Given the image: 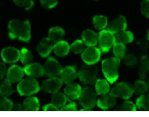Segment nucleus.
I'll list each match as a JSON object with an SVG mask.
<instances>
[{
    "mask_svg": "<svg viewBox=\"0 0 149 117\" xmlns=\"http://www.w3.org/2000/svg\"><path fill=\"white\" fill-rule=\"evenodd\" d=\"M117 111H135L137 110L136 106L133 102L127 101V102H123L121 105H120L118 108H116Z\"/></svg>",
    "mask_w": 149,
    "mask_h": 117,
    "instance_id": "473e14b6",
    "label": "nucleus"
},
{
    "mask_svg": "<svg viewBox=\"0 0 149 117\" xmlns=\"http://www.w3.org/2000/svg\"><path fill=\"white\" fill-rule=\"evenodd\" d=\"M116 38L114 34L108 30H102L98 36V42L100 48L103 53H107L110 48L114 45Z\"/></svg>",
    "mask_w": 149,
    "mask_h": 117,
    "instance_id": "423d86ee",
    "label": "nucleus"
},
{
    "mask_svg": "<svg viewBox=\"0 0 149 117\" xmlns=\"http://www.w3.org/2000/svg\"><path fill=\"white\" fill-rule=\"evenodd\" d=\"M81 92H82V89L81 86L77 84H72V83L68 84L64 89V94L67 100L70 101L79 99Z\"/></svg>",
    "mask_w": 149,
    "mask_h": 117,
    "instance_id": "4468645a",
    "label": "nucleus"
},
{
    "mask_svg": "<svg viewBox=\"0 0 149 117\" xmlns=\"http://www.w3.org/2000/svg\"><path fill=\"white\" fill-rule=\"evenodd\" d=\"M124 61H125V64L127 65H130V66H132V65H135L136 62V58L134 56H133L132 55H127L126 56L125 58H124Z\"/></svg>",
    "mask_w": 149,
    "mask_h": 117,
    "instance_id": "4c0bfd02",
    "label": "nucleus"
},
{
    "mask_svg": "<svg viewBox=\"0 0 149 117\" xmlns=\"http://www.w3.org/2000/svg\"><path fill=\"white\" fill-rule=\"evenodd\" d=\"M64 35V31L61 27L56 26L53 27L49 30L48 32V38L51 41L56 43L57 42H59L62 40L63 37Z\"/></svg>",
    "mask_w": 149,
    "mask_h": 117,
    "instance_id": "412c9836",
    "label": "nucleus"
},
{
    "mask_svg": "<svg viewBox=\"0 0 149 117\" xmlns=\"http://www.w3.org/2000/svg\"><path fill=\"white\" fill-rule=\"evenodd\" d=\"M133 88L127 83H119L117 84L112 89L111 93L116 97L121 99L127 100L132 97L133 94Z\"/></svg>",
    "mask_w": 149,
    "mask_h": 117,
    "instance_id": "0eeeda50",
    "label": "nucleus"
},
{
    "mask_svg": "<svg viewBox=\"0 0 149 117\" xmlns=\"http://www.w3.org/2000/svg\"><path fill=\"white\" fill-rule=\"evenodd\" d=\"M79 102L84 110L92 109L97 103V92L91 87H86L81 92Z\"/></svg>",
    "mask_w": 149,
    "mask_h": 117,
    "instance_id": "39448f33",
    "label": "nucleus"
},
{
    "mask_svg": "<svg viewBox=\"0 0 149 117\" xmlns=\"http://www.w3.org/2000/svg\"><path fill=\"white\" fill-rule=\"evenodd\" d=\"M98 68L93 65H83L78 72V77L84 84H94L97 80Z\"/></svg>",
    "mask_w": 149,
    "mask_h": 117,
    "instance_id": "7ed1b4c3",
    "label": "nucleus"
},
{
    "mask_svg": "<svg viewBox=\"0 0 149 117\" xmlns=\"http://www.w3.org/2000/svg\"><path fill=\"white\" fill-rule=\"evenodd\" d=\"M121 60L116 57L104 59L102 63V72L106 79L110 84H113L118 78V68Z\"/></svg>",
    "mask_w": 149,
    "mask_h": 117,
    "instance_id": "f03ea898",
    "label": "nucleus"
},
{
    "mask_svg": "<svg viewBox=\"0 0 149 117\" xmlns=\"http://www.w3.org/2000/svg\"><path fill=\"white\" fill-rule=\"evenodd\" d=\"M70 49L74 54H81L84 50V42L80 40H77L72 44L70 46Z\"/></svg>",
    "mask_w": 149,
    "mask_h": 117,
    "instance_id": "72a5a7b5",
    "label": "nucleus"
},
{
    "mask_svg": "<svg viewBox=\"0 0 149 117\" xmlns=\"http://www.w3.org/2000/svg\"><path fill=\"white\" fill-rule=\"evenodd\" d=\"M24 73L31 78H40L45 75L43 67L38 63H30L23 68Z\"/></svg>",
    "mask_w": 149,
    "mask_h": 117,
    "instance_id": "ddd939ff",
    "label": "nucleus"
},
{
    "mask_svg": "<svg viewBox=\"0 0 149 117\" xmlns=\"http://www.w3.org/2000/svg\"><path fill=\"white\" fill-rule=\"evenodd\" d=\"M55 43L53 41H51L49 38H44L38 45L37 47V51L40 55L42 57H47L50 54L51 51L54 49V47Z\"/></svg>",
    "mask_w": 149,
    "mask_h": 117,
    "instance_id": "f3484780",
    "label": "nucleus"
},
{
    "mask_svg": "<svg viewBox=\"0 0 149 117\" xmlns=\"http://www.w3.org/2000/svg\"><path fill=\"white\" fill-rule=\"evenodd\" d=\"M44 111H58V108H57L56 106L54 105L53 103L51 104H48V105H45L43 107Z\"/></svg>",
    "mask_w": 149,
    "mask_h": 117,
    "instance_id": "ea45409f",
    "label": "nucleus"
},
{
    "mask_svg": "<svg viewBox=\"0 0 149 117\" xmlns=\"http://www.w3.org/2000/svg\"><path fill=\"white\" fill-rule=\"evenodd\" d=\"M116 97L111 92L110 93L107 92V93L103 95L97 102V105L103 110L113 108L116 105Z\"/></svg>",
    "mask_w": 149,
    "mask_h": 117,
    "instance_id": "f8f14e48",
    "label": "nucleus"
},
{
    "mask_svg": "<svg viewBox=\"0 0 149 117\" xmlns=\"http://www.w3.org/2000/svg\"><path fill=\"white\" fill-rule=\"evenodd\" d=\"M24 109L26 111H38L40 109V102L37 98L29 97L25 99L23 103Z\"/></svg>",
    "mask_w": 149,
    "mask_h": 117,
    "instance_id": "4be33fe9",
    "label": "nucleus"
},
{
    "mask_svg": "<svg viewBox=\"0 0 149 117\" xmlns=\"http://www.w3.org/2000/svg\"><path fill=\"white\" fill-rule=\"evenodd\" d=\"M40 86L35 79L31 78H26L18 84L17 91L21 96H30L40 91Z\"/></svg>",
    "mask_w": 149,
    "mask_h": 117,
    "instance_id": "20e7f679",
    "label": "nucleus"
},
{
    "mask_svg": "<svg viewBox=\"0 0 149 117\" xmlns=\"http://www.w3.org/2000/svg\"><path fill=\"white\" fill-rule=\"evenodd\" d=\"M67 101V98L65 95L60 92H55L52 95L51 98V102L57 108H62L64 105H66V102Z\"/></svg>",
    "mask_w": 149,
    "mask_h": 117,
    "instance_id": "b1692460",
    "label": "nucleus"
},
{
    "mask_svg": "<svg viewBox=\"0 0 149 117\" xmlns=\"http://www.w3.org/2000/svg\"><path fill=\"white\" fill-rule=\"evenodd\" d=\"M70 46L69 45V44L63 40L56 42L54 47V53L58 56H64L67 55L70 51Z\"/></svg>",
    "mask_w": 149,
    "mask_h": 117,
    "instance_id": "aec40b11",
    "label": "nucleus"
},
{
    "mask_svg": "<svg viewBox=\"0 0 149 117\" xmlns=\"http://www.w3.org/2000/svg\"><path fill=\"white\" fill-rule=\"evenodd\" d=\"M13 92L11 83L8 79H5L0 83V96H10Z\"/></svg>",
    "mask_w": 149,
    "mask_h": 117,
    "instance_id": "a878e982",
    "label": "nucleus"
},
{
    "mask_svg": "<svg viewBox=\"0 0 149 117\" xmlns=\"http://www.w3.org/2000/svg\"><path fill=\"white\" fill-rule=\"evenodd\" d=\"M137 108L140 110L143 111H149V95H142L136 102Z\"/></svg>",
    "mask_w": 149,
    "mask_h": 117,
    "instance_id": "c756f323",
    "label": "nucleus"
},
{
    "mask_svg": "<svg viewBox=\"0 0 149 117\" xmlns=\"http://www.w3.org/2000/svg\"><path fill=\"white\" fill-rule=\"evenodd\" d=\"M13 103L12 101L7 98L6 97L0 98V111H9L12 110Z\"/></svg>",
    "mask_w": 149,
    "mask_h": 117,
    "instance_id": "2f4dec72",
    "label": "nucleus"
},
{
    "mask_svg": "<svg viewBox=\"0 0 149 117\" xmlns=\"http://www.w3.org/2000/svg\"><path fill=\"white\" fill-rule=\"evenodd\" d=\"M147 38L149 41V29H148V33H147Z\"/></svg>",
    "mask_w": 149,
    "mask_h": 117,
    "instance_id": "37998d69",
    "label": "nucleus"
},
{
    "mask_svg": "<svg viewBox=\"0 0 149 117\" xmlns=\"http://www.w3.org/2000/svg\"><path fill=\"white\" fill-rule=\"evenodd\" d=\"M7 72V68L5 64L0 62V79L3 78Z\"/></svg>",
    "mask_w": 149,
    "mask_h": 117,
    "instance_id": "a19ab883",
    "label": "nucleus"
},
{
    "mask_svg": "<svg viewBox=\"0 0 149 117\" xmlns=\"http://www.w3.org/2000/svg\"><path fill=\"white\" fill-rule=\"evenodd\" d=\"M24 71L22 68L17 65H12L7 72V79L10 83L19 82L22 80Z\"/></svg>",
    "mask_w": 149,
    "mask_h": 117,
    "instance_id": "dca6fc26",
    "label": "nucleus"
},
{
    "mask_svg": "<svg viewBox=\"0 0 149 117\" xmlns=\"http://www.w3.org/2000/svg\"><path fill=\"white\" fill-rule=\"evenodd\" d=\"M9 37L10 39H18L24 42H29L31 38V26L29 21H20L12 20L8 24Z\"/></svg>",
    "mask_w": 149,
    "mask_h": 117,
    "instance_id": "f257e3e1",
    "label": "nucleus"
},
{
    "mask_svg": "<svg viewBox=\"0 0 149 117\" xmlns=\"http://www.w3.org/2000/svg\"><path fill=\"white\" fill-rule=\"evenodd\" d=\"M22 109V106L20 104H13V105L12 110H13V111H21Z\"/></svg>",
    "mask_w": 149,
    "mask_h": 117,
    "instance_id": "79ce46f5",
    "label": "nucleus"
},
{
    "mask_svg": "<svg viewBox=\"0 0 149 117\" xmlns=\"http://www.w3.org/2000/svg\"><path fill=\"white\" fill-rule=\"evenodd\" d=\"M101 51L94 46H88L82 53V58L87 65H94L100 60Z\"/></svg>",
    "mask_w": 149,
    "mask_h": 117,
    "instance_id": "1a4fd4ad",
    "label": "nucleus"
},
{
    "mask_svg": "<svg viewBox=\"0 0 149 117\" xmlns=\"http://www.w3.org/2000/svg\"><path fill=\"white\" fill-rule=\"evenodd\" d=\"M40 3L43 8L51 9L58 4V0H40Z\"/></svg>",
    "mask_w": 149,
    "mask_h": 117,
    "instance_id": "c9c22d12",
    "label": "nucleus"
},
{
    "mask_svg": "<svg viewBox=\"0 0 149 117\" xmlns=\"http://www.w3.org/2000/svg\"><path fill=\"white\" fill-rule=\"evenodd\" d=\"M61 79L65 84L72 83L78 76L75 68L73 66H67L62 69L61 72Z\"/></svg>",
    "mask_w": 149,
    "mask_h": 117,
    "instance_id": "a211bd4d",
    "label": "nucleus"
},
{
    "mask_svg": "<svg viewBox=\"0 0 149 117\" xmlns=\"http://www.w3.org/2000/svg\"><path fill=\"white\" fill-rule=\"evenodd\" d=\"M14 3L18 7L25 8L26 10H29L34 6L33 0H13Z\"/></svg>",
    "mask_w": 149,
    "mask_h": 117,
    "instance_id": "f704fd0d",
    "label": "nucleus"
},
{
    "mask_svg": "<svg viewBox=\"0 0 149 117\" xmlns=\"http://www.w3.org/2000/svg\"><path fill=\"white\" fill-rule=\"evenodd\" d=\"M148 90V85L143 81H137L133 86V92L139 95H142Z\"/></svg>",
    "mask_w": 149,
    "mask_h": 117,
    "instance_id": "c85d7f7f",
    "label": "nucleus"
},
{
    "mask_svg": "<svg viewBox=\"0 0 149 117\" xmlns=\"http://www.w3.org/2000/svg\"><path fill=\"white\" fill-rule=\"evenodd\" d=\"M94 27L98 30H103L107 25V18L104 15H97L93 18Z\"/></svg>",
    "mask_w": 149,
    "mask_h": 117,
    "instance_id": "bb28decb",
    "label": "nucleus"
},
{
    "mask_svg": "<svg viewBox=\"0 0 149 117\" xmlns=\"http://www.w3.org/2000/svg\"><path fill=\"white\" fill-rule=\"evenodd\" d=\"M20 59L24 65H29L33 60V55L31 51L27 50L26 48H22L21 51Z\"/></svg>",
    "mask_w": 149,
    "mask_h": 117,
    "instance_id": "7c9ffc66",
    "label": "nucleus"
},
{
    "mask_svg": "<svg viewBox=\"0 0 149 117\" xmlns=\"http://www.w3.org/2000/svg\"><path fill=\"white\" fill-rule=\"evenodd\" d=\"M82 40L87 46H95L98 42V35L94 31L86 29L82 33Z\"/></svg>",
    "mask_w": 149,
    "mask_h": 117,
    "instance_id": "6ab92c4d",
    "label": "nucleus"
},
{
    "mask_svg": "<svg viewBox=\"0 0 149 117\" xmlns=\"http://www.w3.org/2000/svg\"><path fill=\"white\" fill-rule=\"evenodd\" d=\"M134 40V35L131 32L129 31H121V32H118L116 38V42H121L123 44H128L132 42Z\"/></svg>",
    "mask_w": 149,
    "mask_h": 117,
    "instance_id": "5701e85b",
    "label": "nucleus"
},
{
    "mask_svg": "<svg viewBox=\"0 0 149 117\" xmlns=\"http://www.w3.org/2000/svg\"><path fill=\"white\" fill-rule=\"evenodd\" d=\"M77 106L75 102H70L68 105H65L61 108V111H77Z\"/></svg>",
    "mask_w": 149,
    "mask_h": 117,
    "instance_id": "58836bf2",
    "label": "nucleus"
},
{
    "mask_svg": "<svg viewBox=\"0 0 149 117\" xmlns=\"http://www.w3.org/2000/svg\"><path fill=\"white\" fill-rule=\"evenodd\" d=\"M141 12L146 18H149V0H144L141 3Z\"/></svg>",
    "mask_w": 149,
    "mask_h": 117,
    "instance_id": "e433bc0d",
    "label": "nucleus"
},
{
    "mask_svg": "<svg viewBox=\"0 0 149 117\" xmlns=\"http://www.w3.org/2000/svg\"><path fill=\"white\" fill-rule=\"evenodd\" d=\"M127 20L124 16H119L114 21H111L107 26V30L113 34H118L121 31L125 30L127 29Z\"/></svg>",
    "mask_w": 149,
    "mask_h": 117,
    "instance_id": "2eb2a0df",
    "label": "nucleus"
},
{
    "mask_svg": "<svg viewBox=\"0 0 149 117\" xmlns=\"http://www.w3.org/2000/svg\"><path fill=\"white\" fill-rule=\"evenodd\" d=\"M43 69L44 73L50 78L58 77V75H61V70H62L61 65L53 57H50L47 59Z\"/></svg>",
    "mask_w": 149,
    "mask_h": 117,
    "instance_id": "6e6552de",
    "label": "nucleus"
},
{
    "mask_svg": "<svg viewBox=\"0 0 149 117\" xmlns=\"http://www.w3.org/2000/svg\"><path fill=\"white\" fill-rule=\"evenodd\" d=\"M21 52L13 47H8L2 50L1 56L6 63H15L20 58Z\"/></svg>",
    "mask_w": 149,
    "mask_h": 117,
    "instance_id": "9b49d317",
    "label": "nucleus"
},
{
    "mask_svg": "<svg viewBox=\"0 0 149 117\" xmlns=\"http://www.w3.org/2000/svg\"><path fill=\"white\" fill-rule=\"evenodd\" d=\"M96 92L98 95H104L110 91L108 81L106 80L97 79L95 83Z\"/></svg>",
    "mask_w": 149,
    "mask_h": 117,
    "instance_id": "393cba45",
    "label": "nucleus"
},
{
    "mask_svg": "<svg viewBox=\"0 0 149 117\" xmlns=\"http://www.w3.org/2000/svg\"><path fill=\"white\" fill-rule=\"evenodd\" d=\"M113 54L117 58L120 60L122 59L126 54L125 45L116 41L113 45Z\"/></svg>",
    "mask_w": 149,
    "mask_h": 117,
    "instance_id": "cd10ccee",
    "label": "nucleus"
},
{
    "mask_svg": "<svg viewBox=\"0 0 149 117\" xmlns=\"http://www.w3.org/2000/svg\"><path fill=\"white\" fill-rule=\"evenodd\" d=\"M62 80L58 77H54L48 80H45L42 84V89L48 93L54 94L60 89L62 85Z\"/></svg>",
    "mask_w": 149,
    "mask_h": 117,
    "instance_id": "9d476101",
    "label": "nucleus"
}]
</instances>
